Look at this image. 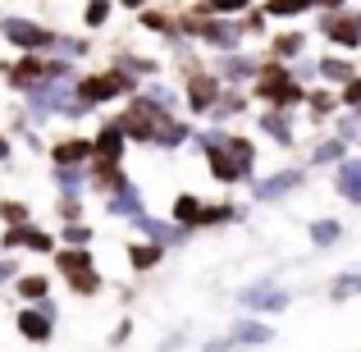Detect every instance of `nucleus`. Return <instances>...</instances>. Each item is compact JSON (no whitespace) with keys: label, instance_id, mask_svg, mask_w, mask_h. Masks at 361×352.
<instances>
[{"label":"nucleus","instance_id":"nucleus-21","mask_svg":"<svg viewBox=\"0 0 361 352\" xmlns=\"http://www.w3.org/2000/svg\"><path fill=\"white\" fill-rule=\"evenodd\" d=\"M338 238H343V224L338 220H316L311 224V243L316 247H329V243H338Z\"/></svg>","mask_w":361,"mask_h":352},{"label":"nucleus","instance_id":"nucleus-17","mask_svg":"<svg viewBox=\"0 0 361 352\" xmlns=\"http://www.w3.org/2000/svg\"><path fill=\"white\" fill-rule=\"evenodd\" d=\"M325 32H329V42H338V46H361V18L353 23V18H325Z\"/></svg>","mask_w":361,"mask_h":352},{"label":"nucleus","instance_id":"nucleus-8","mask_svg":"<svg viewBox=\"0 0 361 352\" xmlns=\"http://www.w3.org/2000/svg\"><path fill=\"white\" fill-rule=\"evenodd\" d=\"M206 156H211V174L220 178V183H233V178H243V174H247V165H243L238 156H233L229 147H211Z\"/></svg>","mask_w":361,"mask_h":352},{"label":"nucleus","instance_id":"nucleus-4","mask_svg":"<svg viewBox=\"0 0 361 352\" xmlns=\"http://www.w3.org/2000/svg\"><path fill=\"white\" fill-rule=\"evenodd\" d=\"M119 92H133V78L128 73H97V78H82L78 83V97H87L92 106H97V101H110V97H119Z\"/></svg>","mask_w":361,"mask_h":352},{"label":"nucleus","instance_id":"nucleus-31","mask_svg":"<svg viewBox=\"0 0 361 352\" xmlns=\"http://www.w3.org/2000/svg\"><path fill=\"white\" fill-rule=\"evenodd\" d=\"M247 73H256V64H252V60H243V55L224 60V78H247Z\"/></svg>","mask_w":361,"mask_h":352},{"label":"nucleus","instance_id":"nucleus-29","mask_svg":"<svg viewBox=\"0 0 361 352\" xmlns=\"http://www.w3.org/2000/svg\"><path fill=\"white\" fill-rule=\"evenodd\" d=\"M316 160H320V165H334V160H343V138H334V142H320Z\"/></svg>","mask_w":361,"mask_h":352},{"label":"nucleus","instance_id":"nucleus-28","mask_svg":"<svg viewBox=\"0 0 361 352\" xmlns=\"http://www.w3.org/2000/svg\"><path fill=\"white\" fill-rule=\"evenodd\" d=\"M302 46H307V42H302V32H288V37H279V42H274V51H279L283 60H293V55H302Z\"/></svg>","mask_w":361,"mask_h":352},{"label":"nucleus","instance_id":"nucleus-25","mask_svg":"<svg viewBox=\"0 0 361 352\" xmlns=\"http://www.w3.org/2000/svg\"><path fill=\"white\" fill-rule=\"evenodd\" d=\"M220 97V87H215V78H192V106L197 110H206L211 101Z\"/></svg>","mask_w":361,"mask_h":352},{"label":"nucleus","instance_id":"nucleus-10","mask_svg":"<svg viewBox=\"0 0 361 352\" xmlns=\"http://www.w3.org/2000/svg\"><path fill=\"white\" fill-rule=\"evenodd\" d=\"M5 78L14 83V87H37L42 78H51V64H42V60H18V64H9V69H5Z\"/></svg>","mask_w":361,"mask_h":352},{"label":"nucleus","instance_id":"nucleus-15","mask_svg":"<svg viewBox=\"0 0 361 352\" xmlns=\"http://www.w3.org/2000/svg\"><path fill=\"white\" fill-rule=\"evenodd\" d=\"M87 156H97V142H82V138H69L55 147V165H82Z\"/></svg>","mask_w":361,"mask_h":352},{"label":"nucleus","instance_id":"nucleus-13","mask_svg":"<svg viewBox=\"0 0 361 352\" xmlns=\"http://www.w3.org/2000/svg\"><path fill=\"white\" fill-rule=\"evenodd\" d=\"M5 247H32V252H51V233L32 229V224H14L5 233Z\"/></svg>","mask_w":361,"mask_h":352},{"label":"nucleus","instance_id":"nucleus-36","mask_svg":"<svg viewBox=\"0 0 361 352\" xmlns=\"http://www.w3.org/2000/svg\"><path fill=\"white\" fill-rule=\"evenodd\" d=\"M343 101H348V106H361V78H353L343 87Z\"/></svg>","mask_w":361,"mask_h":352},{"label":"nucleus","instance_id":"nucleus-26","mask_svg":"<svg viewBox=\"0 0 361 352\" xmlns=\"http://www.w3.org/2000/svg\"><path fill=\"white\" fill-rule=\"evenodd\" d=\"M261 128L270 133V138L279 142V147H288V142H293V128L283 123V115H261Z\"/></svg>","mask_w":361,"mask_h":352},{"label":"nucleus","instance_id":"nucleus-11","mask_svg":"<svg viewBox=\"0 0 361 352\" xmlns=\"http://www.w3.org/2000/svg\"><path fill=\"white\" fill-rule=\"evenodd\" d=\"M18 334L27 339V344H46V339H51V311H23V316H18Z\"/></svg>","mask_w":361,"mask_h":352},{"label":"nucleus","instance_id":"nucleus-18","mask_svg":"<svg viewBox=\"0 0 361 352\" xmlns=\"http://www.w3.org/2000/svg\"><path fill=\"white\" fill-rule=\"evenodd\" d=\"M338 193L361 206V160H343L338 165Z\"/></svg>","mask_w":361,"mask_h":352},{"label":"nucleus","instance_id":"nucleus-39","mask_svg":"<svg viewBox=\"0 0 361 352\" xmlns=\"http://www.w3.org/2000/svg\"><path fill=\"white\" fill-rule=\"evenodd\" d=\"M5 279H14V265H9V261L0 265V284H5Z\"/></svg>","mask_w":361,"mask_h":352},{"label":"nucleus","instance_id":"nucleus-14","mask_svg":"<svg viewBox=\"0 0 361 352\" xmlns=\"http://www.w3.org/2000/svg\"><path fill=\"white\" fill-rule=\"evenodd\" d=\"M110 215H123V220H142V197H137V188L119 183V193L110 197Z\"/></svg>","mask_w":361,"mask_h":352},{"label":"nucleus","instance_id":"nucleus-3","mask_svg":"<svg viewBox=\"0 0 361 352\" xmlns=\"http://www.w3.org/2000/svg\"><path fill=\"white\" fill-rule=\"evenodd\" d=\"M261 97L274 101V106H293V101H302V87L279 69V64H270V69H261Z\"/></svg>","mask_w":361,"mask_h":352},{"label":"nucleus","instance_id":"nucleus-16","mask_svg":"<svg viewBox=\"0 0 361 352\" xmlns=\"http://www.w3.org/2000/svg\"><path fill=\"white\" fill-rule=\"evenodd\" d=\"M137 229L151 238V243H160V247H169V243H183V229H178V224H165V220H147V215H142L137 220Z\"/></svg>","mask_w":361,"mask_h":352},{"label":"nucleus","instance_id":"nucleus-22","mask_svg":"<svg viewBox=\"0 0 361 352\" xmlns=\"http://www.w3.org/2000/svg\"><path fill=\"white\" fill-rule=\"evenodd\" d=\"M128 261L137 265V270H151V265L160 261V243H137V247H128Z\"/></svg>","mask_w":361,"mask_h":352},{"label":"nucleus","instance_id":"nucleus-30","mask_svg":"<svg viewBox=\"0 0 361 352\" xmlns=\"http://www.w3.org/2000/svg\"><path fill=\"white\" fill-rule=\"evenodd\" d=\"M302 9H311V0H270V14H283V18L302 14Z\"/></svg>","mask_w":361,"mask_h":352},{"label":"nucleus","instance_id":"nucleus-32","mask_svg":"<svg viewBox=\"0 0 361 352\" xmlns=\"http://www.w3.org/2000/svg\"><path fill=\"white\" fill-rule=\"evenodd\" d=\"M224 147H229V151H233V156H238V160H243V165H247V169H252V156H256V147H252V142H247V138H229V142H224Z\"/></svg>","mask_w":361,"mask_h":352},{"label":"nucleus","instance_id":"nucleus-42","mask_svg":"<svg viewBox=\"0 0 361 352\" xmlns=\"http://www.w3.org/2000/svg\"><path fill=\"white\" fill-rule=\"evenodd\" d=\"M325 5H343V0H325Z\"/></svg>","mask_w":361,"mask_h":352},{"label":"nucleus","instance_id":"nucleus-27","mask_svg":"<svg viewBox=\"0 0 361 352\" xmlns=\"http://www.w3.org/2000/svg\"><path fill=\"white\" fill-rule=\"evenodd\" d=\"M18 293H23L27 302H46V293H51V284H46L42 274H27V279H18Z\"/></svg>","mask_w":361,"mask_h":352},{"label":"nucleus","instance_id":"nucleus-38","mask_svg":"<svg viewBox=\"0 0 361 352\" xmlns=\"http://www.w3.org/2000/svg\"><path fill=\"white\" fill-rule=\"evenodd\" d=\"M5 215H9L14 224H27V211H23V206H5Z\"/></svg>","mask_w":361,"mask_h":352},{"label":"nucleus","instance_id":"nucleus-37","mask_svg":"<svg viewBox=\"0 0 361 352\" xmlns=\"http://www.w3.org/2000/svg\"><path fill=\"white\" fill-rule=\"evenodd\" d=\"M247 5H252V0H215L211 9H220V14H233V9H247Z\"/></svg>","mask_w":361,"mask_h":352},{"label":"nucleus","instance_id":"nucleus-19","mask_svg":"<svg viewBox=\"0 0 361 352\" xmlns=\"http://www.w3.org/2000/svg\"><path fill=\"white\" fill-rule=\"evenodd\" d=\"M270 325H261V320H238L233 325V344H270Z\"/></svg>","mask_w":361,"mask_h":352},{"label":"nucleus","instance_id":"nucleus-9","mask_svg":"<svg viewBox=\"0 0 361 352\" xmlns=\"http://www.w3.org/2000/svg\"><path fill=\"white\" fill-rule=\"evenodd\" d=\"M55 110H64V83L60 78L46 83V87H32V115L46 119V115H55Z\"/></svg>","mask_w":361,"mask_h":352},{"label":"nucleus","instance_id":"nucleus-1","mask_svg":"<svg viewBox=\"0 0 361 352\" xmlns=\"http://www.w3.org/2000/svg\"><path fill=\"white\" fill-rule=\"evenodd\" d=\"M60 270L69 274V284H73L78 293H97V289H101L97 270H92V256L82 252V247H69V252H60Z\"/></svg>","mask_w":361,"mask_h":352},{"label":"nucleus","instance_id":"nucleus-41","mask_svg":"<svg viewBox=\"0 0 361 352\" xmlns=\"http://www.w3.org/2000/svg\"><path fill=\"white\" fill-rule=\"evenodd\" d=\"M123 5H128V9H137V5H142V0H123Z\"/></svg>","mask_w":361,"mask_h":352},{"label":"nucleus","instance_id":"nucleus-40","mask_svg":"<svg viewBox=\"0 0 361 352\" xmlns=\"http://www.w3.org/2000/svg\"><path fill=\"white\" fill-rule=\"evenodd\" d=\"M5 156H9V142H5V138H0V160H5Z\"/></svg>","mask_w":361,"mask_h":352},{"label":"nucleus","instance_id":"nucleus-20","mask_svg":"<svg viewBox=\"0 0 361 352\" xmlns=\"http://www.w3.org/2000/svg\"><path fill=\"white\" fill-rule=\"evenodd\" d=\"M202 215H206V206L197 202V197H178V202H174V220L188 224V229H192V224H202Z\"/></svg>","mask_w":361,"mask_h":352},{"label":"nucleus","instance_id":"nucleus-12","mask_svg":"<svg viewBox=\"0 0 361 352\" xmlns=\"http://www.w3.org/2000/svg\"><path fill=\"white\" fill-rule=\"evenodd\" d=\"M192 28L206 37V42L224 46V51H233V46L243 42V28H233V23H220V18H211V23H192Z\"/></svg>","mask_w":361,"mask_h":352},{"label":"nucleus","instance_id":"nucleus-34","mask_svg":"<svg viewBox=\"0 0 361 352\" xmlns=\"http://www.w3.org/2000/svg\"><path fill=\"white\" fill-rule=\"evenodd\" d=\"M106 18H110V5H106V0H92V5H87V23L97 28V23H106Z\"/></svg>","mask_w":361,"mask_h":352},{"label":"nucleus","instance_id":"nucleus-35","mask_svg":"<svg viewBox=\"0 0 361 352\" xmlns=\"http://www.w3.org/2000/svg\"><path fill=\"white\" fill-rule=\"evenodd\" d=\"M220 220H233V211H229V206H211V211L202 215V224H220Z\"/></svg>","mask_w":361,"mask_h":352},{"label":"nucleus","instance_id":"nucleus-5","mask_svg":"<svg viewBox=\"0 0 361 352\" xmlns=\"http://www.w3.org/2000/svg\"><path fill=\"white\" fill-rule=\"evenodd\" d=\"M243 307L247 311H283L288 307V289H279V284H252V289H243Z\"/></svg>","mask_w":361,"mask_h":352},{"label":"nucleus","instance_id":"nucleus-33","mask_svg":"<svg viewBox=\"0 0 361 352\" xmlns=\"http://www.w3.org/2000/svg\"><path fill=\"white\" fill-rule=\"evenodd\" d=\"M87 238H92V229H87V224H69V229H64V243H69V247H82Z\"/></svg>","mask_w":361,"mask_h":352},{"label":"nucleus","instance_id":"nucleus-24","mask_svg":"<svg viewBox=\"0 0 361 352\" xmlns=\"http://www.w3.org/2000/svg\"><path fill=\"white\" fill-rule=\"evenodd\" d=\"M320 73H325L329 83H353L357 78L353 64H348V60H334V55H329V60H320Z\"/></svg>","mask_w":361,"mask_h":352},{"label":"nucleus","instance_id":"nucleus-23","mask_svg":"<svg viewBox=\"0 0 361 352\" xmlns=\"http://www.w3.org/2000/svg\"><path fill=\"white\" fill-rule=\"evenodd\" d=\"M357 293H361V274L353 270V274H338V279H334L329 298H334V302H348V298H357Z\"/></svg>","mask_w":361,"mask_h":352},{"label":"nucleus","instance_id":"nucleus-6","mask_svg":"<svg viewBox=\"0 0 361 352\" xmlns=\"http://www.w3.org/2000/svg\"><path fill=\"white\" fill-rule=\"evenodd\" d=\"M298 188H302V169H279V174L256 178V197H261V202H274V197L298 193Z\"/></svg>","mask_w":361,"mask_h":352},{"label":"nucleus","instance_id":"nucleus-2","mask_svg":"<svg viewBox=\"0 0 361 352\" xmlns=\"http://www.w3.org/2000/svg\"><path fill=\"white\" fill-rule=\"evenodd\" d=\"M5 42L9 46H18V51H46V46H55V37L46 32V28H37V23H27V18H5Z\"/></svg>","mask_w":361,"mask_h":352},{"label":"nucleus","instance_id":"nucleus-7","mask_svg":"<svg viewBox=\"0 0 361 352\" xmlns=\"http://www.w3.org/2000/svg\"><path fill=\"white\" fill-rule=\"evenodd\" d=\"M123 138H128L123 119H110L106 128H101V138H97V156H101V160H110V165H119V156H123Z\"/></svg>","mask_w":361,"mask_h":352}]
</instances>
